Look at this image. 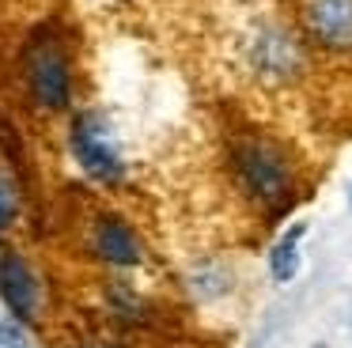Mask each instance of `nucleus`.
<instances>
[{
    "label": "nucleus",
    "mask_w": 352,
    "mask_h": 348,
    "mask_svg": "<svg viewBox=\"0 0 352 348\" xmlns=\"http://www.w3.org/2000/svg\"><path fill=\"white\" fill-rule=\"evenodd\" d=\"M303 239H307V224H292L288 231L276 239V246L269 250V272L276 284L296 280L299 265H303Z\"/></svg>",
    "instance_id": "8"
},
{
    "label": "nucleus",
    "mask_w": 352,
    "mask_h": 348,
    "mask_svg": "<svg viewBox=\"0 0 352 348\" xmlns=\"http://www.w3.org/2000/svg\"><path fill=\"white\" fill-rule=\"evenodd\" d=\"M0 348H27L23 333H19L12 322H0Z\"/></svg>",
    "instance_id": "9"
},
{
    "label": "nucleus",
    "mask_w": 352,
    "mask_h": 348,
    "mask_svg": "<svg viewBox=\"0 0 352 348\" xmlns=\"http://www.w3.org/2000/svg\"><path fill=\"white\" fill-rule=\"evenodd\" d=\"M250 65L265 80H288L303 68V45L284 27H258L250 38Z\"/></svg>",
    "instance_id": "3"
},
{
    "label": "nucleus",
    "mask_w": 352,
    "mask_h": 348,
    "mask_svg": "<svg viewBox=\"0 0 352 348\" xmlns=\"http://www.w3.org/2000/svg\"><path fill=\"white\" fill-rule=\"evenodd\" d=\"M349 204H352V186H349Z\"/></svg>",
    "instance_id": "11"
},
{
    "label": "nucleus",
    "mask_w": 352,
    "mask_h": 348,
    "mask_svg": "<svg viewBox=\"0 0 352 348\" xmlns=\"http://www.w3.org/2000/svg\"><path fill=\"white\" fill-rule=\"evenodd\" d=\"M72 151H76L80 166L91 174L95 182H122L125 163H122V151L114 144V133L110 125L99 118V113H80L76 125H72Z\"/></svg>",
    "instance_id": "2"
},
{
    "label": "nucleus",
    "mask_w": 352,
    "mask_h": 348,
    "mask_svg": "<svg viewBox=\"0 0 352 348\" xmlns=\"http://www.w3.org/2000/svg\"><path fill=\"white\" fill-rule=\"evenodd\" d=\"M12 216H16V193H12L4 182H0V227L8 224Z\"/></svg>",
    "instance_id": "10"
},
{
    "label": "nucleus",
    "mask_w": 352,
    "mask_h": 348,
    "mask_svg": "<svg viewBox=\"0 0 352 348\" xmlns=\"http://www.w3.org/2000/svg\"><path fill=\"white\" fill-rule=\"evenodd\" d=\"M307 34L329 50H352V0H307Z\"/></svg>",
    "instance_id": "4"
},
{
    "label": "nucleus",
    "mask_w": 352,
    "mask_h": 348,
    "mask_svg": "<svg viewBox=\"0 0 352 348\" xmlns=\"http://www.w3.org/2000/svg\"><path fill=\"white\" fill-rule=\"evenodd\" d=\"M231 163H235L239 186L250 193V201L258 208L276 212L288 204L292 189H296V174H292V163L284 159V151L273 140H265V136H246L235 148Z\"/></svg>",
    "instance_id": "1"
},
{
    "label": "nucleus",
    "mask_w": 352,
    "mask_h": 348,
    "mask_svg": "<svg viewBox=\"0 0 352 348\" xmlns=\"http://www.w3.org/2000/svg\"><path fill=\"white\" fill-rule=\"evenodd\" d=\"M91 246L110 265H140V257H144V246H140L137 231L122 216H102L91 231Z\"/></svg>",
    "instance_id": "6"
},
{
    "label": "nucleus",
    "mask_w": 352,
    "mask_h": 348,
    "mask_svg": "<svg viewBox=\"0 0 352 348\" xmlns=\"http://www.w3.org/2000/svg\"><path fill=\"white\" fill-rule=\"evenodd\" d=\"M31 91H34V98H38L42 106H50V110H61V106L69 102L72 76H69L65 57L54 50V45H46V50H38L31 57Z\"/></svg>",
    "instance_id": "5"
},
{
    "label": "nucleus",
    "mask_w": 352,
    "mask_h": 348,
    "mask_svg": "<svg viewBox=\"0 0 352 348\" xmlns=\"http://www.w3.org/2000/svg\"><path fill=\"white\" fill-rule=\"evenodd\" d=\"M0 295L16 314L31 318L34 307H38V284H34L31 269L23 265V257L16 254H4L0 257Z\"/></svg>",
    "instance_id": "7"
}]
</instances>
